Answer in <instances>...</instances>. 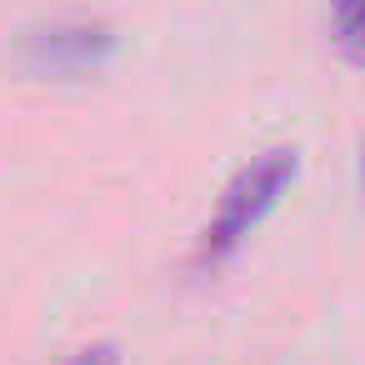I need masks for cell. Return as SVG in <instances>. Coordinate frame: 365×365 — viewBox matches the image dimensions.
<instances>
[{"label": "cell", "instance_id": "7a4b0ae2", "mask_svg": "<svg viewBox=\"0 0 365 365\" xmlns=\"http://www.w3.org/2000/svg\"><path fill=\"white\" fill-rule=\"evenodd\" d=\"M115 56V31L91 16L41 21L21 36V66L46 81H86Z\"/></svg>", "mask_w": 365, "mask_h": 365}, {"label": "cell", "instance_id": "6da1fadb", "mask_svg": "<svg viewBox=\"0 0 365 365\" xmlns=\"http://www.w3.org/2000/svg\"><path fill=\"white\" fill-rule=\"evenodd\" d=\"M295 170H300V150H295V145H270V150L250 155V160L225 180V190H220V200H215V210H210V220H205V230H200V240H195L190 265H195V270L225 265V260L250 240V230L280 205V195L290 190Z\"/></svg>", "mask_w": 365, "mask_h": 365}, {"label": "cell", "instance_id": "277c9868", "mask_svg": "<svg viewBox=\"0 0 365 365\" xmlns=\"http://www.w3.org/2000/svg\"><path fill=\"white\" fill-rule=\"evenodd\" d=\"M61 365H120V345H115V340H96V345L76 350V355L61 360Z\"/></svg>", "mask_w": 365, "mask_h": 365}, {"label": "cell", "instance_id": "5b68a950", "mask_svg": "<svg viewBox=\"0 0 365 365\" xmlns=\"http://www.w3.org/2000/svg\"><path fill=\"white\" fill-rule=\"evenodd\" d=\"M360 195H365V140H360Z\"/></svg>", "mask_w": 365, "mask_h": 365}, {"label": "cell", "instance_id": "3957f363", "mask_svg": "<svg viewBox=\"0 0 365 365\" xmlns=\"http://www.w3.org/2000/svg\"><path fill=\"white\" fill-rule=\"evenodd\" d=\"M330 41L350 66H365V0H330Z\"/></svg>", "mask_w": 365, "mask_h": 365}]
</instances>
